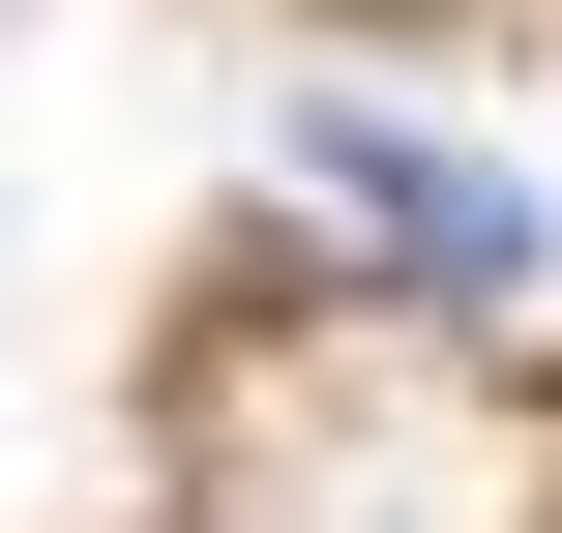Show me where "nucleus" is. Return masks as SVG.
<instances>
[{
	"instance_id": "f257e3e1",
	"label": "nucleus",
	"mask_w": 562,
	"mask_h": 533,
	"mask_svg": "<svg viewBox=\"0 0 562 533\" xmlns=\"http://www.w3.org/2000/svg\"><path fill=\"white\" fill-rule=\"evenodd\" d=\"M296 208H326L356 267H415V297H504V267H533V178H474V148H415V119H356V89L296 119Z\"/></svg>"
}]
</instances>
